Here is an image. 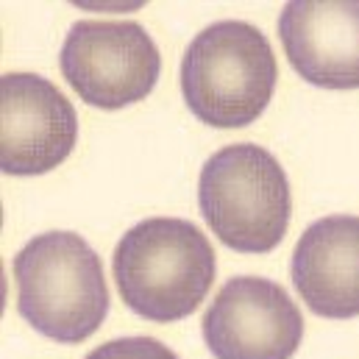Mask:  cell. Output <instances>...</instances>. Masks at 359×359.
Here are the masks:
<instances>
[{"mask_svg":"<svg viewBox=\"0 0 359 359\" xmlns=\"http://www.w3.org/2000/svg\"><path fill=\"white\" fill-rule=\"evenodd\" d=\"M215 248L179 217L131 226L114 248V281L123 304L145 320L173 323L192 315L215 281Z\"/></svg>","mask_w":359,"mask_h":359,"instance_id":"cell-1","label":"cell"},{"mask_svg":"<svg viewBox=\"0 0 359 359\" xmlns=\"http://www.w3.org/2000/svg\"><path fill=\"white\" fill-rule=\"evenodd\" d=\"M20 315L53 343H84L109 315L100 257L73 231H48L14 257Z\"/></svg>","mask_w":359,"mask_h":359,"instance_id":"cell-2","label":"cell"},{"mask_svg":"<svg viewBox=\"0 0 359 359\" xmlns=\"http://www.w3.org/2000/svg\"><path fill=\"white\" fill-rule=\"evenodd\" d=\"M189 111L215 128H243L268 109L278 67L268 36L243 20L206 25L181 59Z\"/></svg>","mask_w":359,"mask_h":359,"instance_id":"cell-3","label":"cell"},{"mask_svg":"<svg viewBox=\"0 0 359 359\" xmlns=\"http://www.w3.org/2000/svg\"><path fill=\"white\" fill-rule=\"evenodd\" d=\"M201 215L215 237L240 254H268L290 226L292 195L278 159L262 145L237 142L212 154L198 181Z\"/></svg>","mask_w":359,"mask_h":359,"instance_id":"cell-4","label":"cell"},{"mask_svg":"<svg viewBox=\"0 0 359 359\" xmlns=\"http://www.w3.org/2000/svg\"><path fill=\"white\" fill-rule=\"evenodd\" d=\"M59 65L73 92L95 109H123L148 97L162 73L156 42L131 20L73 22Z\"/></svg>","mask_w":359,"mask_h":359,"instance_id":"cell-5","label":"cell"},{"mask_svg":"<svg viewBox=\"0 0 359 359\" xmlns=\"http://www.w3.org/2000/svg\"><path fill=\"white\" fill-rule=\"evenodd\" d=\"M201 332L215 359H292L304 318L281 284L237 276L215 295Z\"/></svg>","mask_w":359,"mask_h":359,"instance_id":"cell-6","label":"cell"},{"mask_svg":"<svg viewBox=\"0 0 359 359\" xmlns=\"http://www.w3.org/2000/svg\"><path fill=\"white\" fill-rule=\"evenodd\" d=\"M79 117L67 95L36 73L0 81V165L8 176H42L76 148Z\"/></svg>","mask_w":359,"mask_h":359,"instance_id":"cell-7","label":"cell"},{"mask_svg":"<svg viewBox=\"0 0 359 359\" xmlns=\"http://www.w3.org/2000/svg\"><path fill=\"white\" fill-rule=\"evenodd\" d=\"M278 39L304 81L323 90L359 87V3H287L278 14Z\"/></svg>","mask_w":359,"mask_h":359,"instance_id":"cell-8","label":"cell"},{"mask_svg":"<svg viewBox=\"0 0 359 359\" xmlns=\"http://www.w3.org/2000/svg\"><path fill=\"white\" fill-rule=\"evenodd\" d=\"M292 284L304 304L332 320L359 315V217L315 220L292 254Z\"/></svg>","mask_w":359,"mask_h":359,"instance_id":"cell-9","label":"cell"},{"mask_svg":"<svg viewBox=\"0 0 359 359\" xmlns=\"http://www.w3.org/2000/svg\"><path fill=\"white\" fill-rule=\"evenodd\" d=\"M84 359H179L165 343L154 337H117L97 346Z\"/></svg>","mask_w":359,"mask_h":359,"instance_id":"cell-10","label":"cell"}]
</instances>
